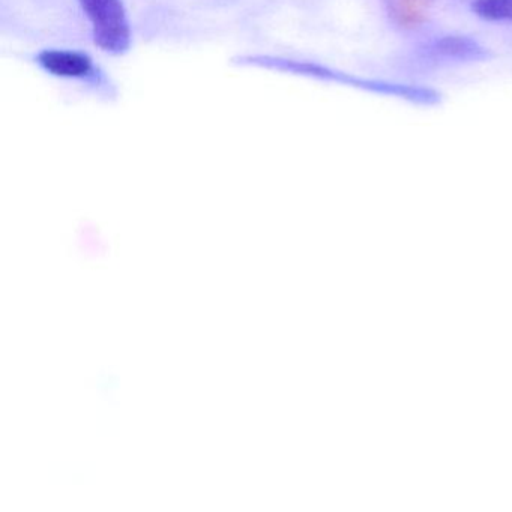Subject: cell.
Listing matches in <instances>:
<instances>
[{"instance_id": "1", "label": "cell", "mask_w": 512, "mask_h": 512, "mask_svg": "<svg viewBox=\"0 0 512 512\" xmlns=\"http://www.w3.org/2000/svg\"><path fill=\"white\" fill-rule=\"evenodd\" d=\"M65 253L83 269L95 271L109 265L118 253L121 235L115 230H106L97 221L88 217H77L70 230L62 233Z\"/></svg>"}, {"instance_id": "2", "label": "cell", "mask_w": 512, "mask_h": 512, "mask_svg": "<svg viewBox=\"0 0 512 512\" xmlns=\"http://www.w3.org/2000/svg\"><path fill=\"white\" fill-rule=\"evenodd\" d=\"M92 23L94 40L112 55L127 52L131 43L130 25L121 0H79Z\"/></svg>"}, {"instance_id": "3", "label": "cell", "mask_w": 512, "mask_h": 512, "mask_svg": "<svg viewBox=\"0 0 512 512\" xmlns=\"http://www.w3.org/2000/svg\"><path fill=\"white\" fill-rule=\"evenodd\" d=\"M38 64L47 73L67 79H91L95 76L94 64L82 53L47 50L38 56Z\"/></svg>"}, {"instance_id": "4", "label": "cell", "mask_w": 512, "mask_h": 512, "mask_svg": "<svg viewBox=\"0 0 512 512\" xmlns=\"http://www.w3.org/2000/svg\"><path fill=\"white\" fill-rule=\"evenodd\" d=\"M473 13L490 22H512V0H476Z\"/></svg>"}, {"instance_id": "5", "label": "cell", "mask_w": 512, "mask_h": 512, "mask_svg": "<svg viewBox=\"0 0 512 512\" xmlns=\"http://www.w3.org/2000/svg\"><path fill=\"white\" fill-rule=\"evenodd\" d=\"M439 50L443 55L455 56V58H476L479 53L478 46L472 41L461 38H446L440 41Z\"/></svg>"}]
</instances>
